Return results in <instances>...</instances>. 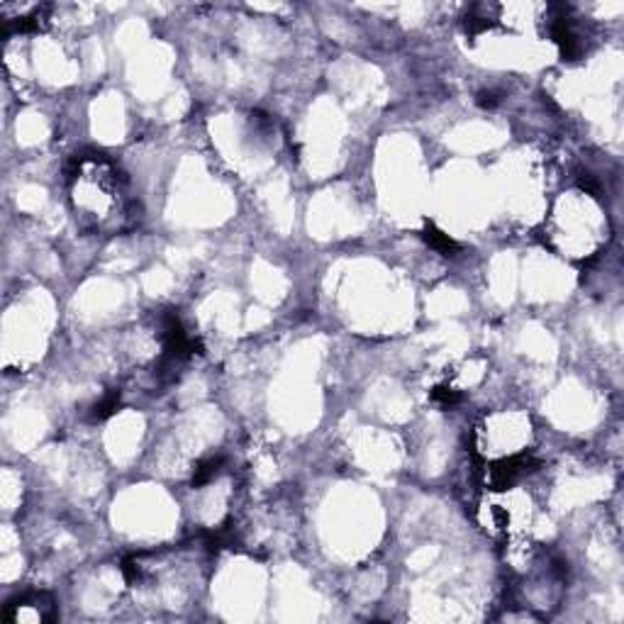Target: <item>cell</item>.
<instances>
[{
	"label": "cell",
	"instance_id": "4",
	"mask_svg": "<svg viewBox=\"0 0 624 624\" xmlns=\"http://www.w3.org/2000/svg\"><path fill=\"white\" fill-rule=\"evenodd\" d=\"M117 408H120V395H117V393H108V395H105L100 403H95V408H93V413H91V417L98 419V422H100V419H108Z\"/></svg>",
	"mask_w": 624,
	"mask_h": 624
},
{
	"label": "cell",
	"instance_id": "1",
	"mask_svg": "<svg viewBox=\"0 0 624 624\" xmlns=\"http://www.w3.org/2000/svg\"><path fill=\"white\" fill-rule=\"evenodd\" d=\"M68 202L81 227L95 234H117L140 222L127 176L100 151H86L68 166Z\"/></svg>",
	"mask_w": 624,
	"mask_h": 624
},
{
	"label": "cell",
	"instance_id": "3",
	"mask_svg": "<svg viewBox=\"0 0 624 624\" xmlns=\"http://www.w3.org/2000/svg\"><path fill=\"white\" fill-rule=\"evenodd\" d=\"M422 237H424V242L434 249V252L444 254V256H456V254H459V244H456L449 234H444L442 229L434 227V225H427V227H424Z\"/></svg>",
	"mask_w": 624,
	"mask_h": 624
},
{
	"label": "cell",
	"instance_id": "5",
	"mask_svg": "<svg viewBox=\"0 0 624 624\" xmlns=\"http://www.w3.org/2000/svg\"><path fill=\"white\" fill-rule=\"evenodd\" d=\"M432 397L437 400L439 405H444V408H451V405L459 403L461 395H459V390H454V388L439 386V388H434V390H432Z\"/></svg>",
	"mask_w": 624,
	"mask_h": 624
},
{
	"label": "cell",
	"instance_id": "6",
	"mask_svg": "<svg viewBox=\"0 0 624 624\" xmlns=\"http://www.w3.org/2000/svg\"><path fill=\"white\" fill-rule=\"evenodd\" d=\"M498 100H500V98H498L495 91H483V93L478 95V105H480V108H495Z\"/></svg>",
	"mask_w": 624,
	"mask_h": 624
},
{
	"label": "cell",
	"instance_id": "2",
	"mask_svg": "<svg viewBox=\"0 0 624 624\" xmlns=\"http://www.w3.org/2000/svg\"><path fill=\"white\" fill-rule=\"evenodd\" d=\"M3 619L10 624L54 622L57 619V603L49 593H25L6 605Z\"/></svg>",
	"mask_w": 624,
	"mask_h": 624
}]
</instances>
